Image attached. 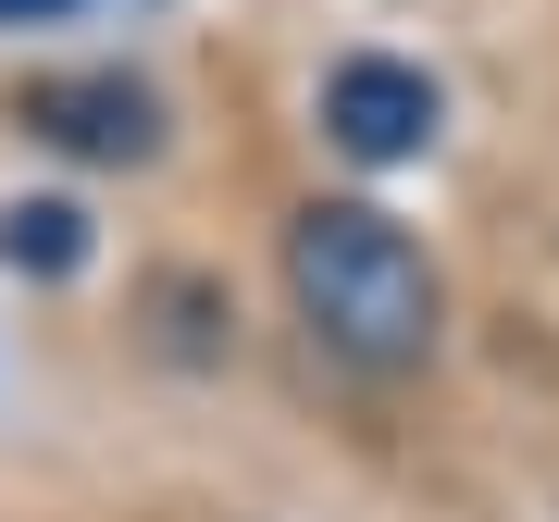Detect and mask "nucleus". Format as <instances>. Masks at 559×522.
Wrapping results in <instances>:
<instances>
[{
	"instance_id": "obj_1",
	"label": "nucleus",
	"mask_w": 559,
	"mask_h": 522,
	"mask_svg": "<svg viewBox=\"0 0 559 522\" xmlns=\"http://www.w3.org/2000/svg\"><path fill=\"white\" fill-rule=\"evenodd\" d=\"M286 286H299L311 336L360 373H411L436 348V274L373 200H311L286 224Z\"/></svg>"
},
{
	"instance_id": "obj_5",
	"label": "nucleus",
	"mask_w": 559,
	"mask_h": 522,
	"mask_svg": "<svg viewBox=\"0 0 559 522\" xmlns=\"http://www.w3.org/2000/svg\"><path fill=\"white\" fill-rule=\"evenodd\" d=\"M50 13H75V0H0V25H50Z\"/></svg>"
},
{
	"instance_id": "obj_4",
	"label": "nucleus",
	"mask_w": 559,
	"mask_h": 522,
	"mask_svg": "<svg viewBox=\"0 0 559 522\" xmlns=\"http://www.w3.org/2000/svg\"><path fill=\"white\" fill-rule=\"evenodd\" d=\"M0 261H13V274H75L87 261V212L75 200H13L0 212Z\"/></svg>"
},
{
	"instance_id": "obj_3",
	"label": "nucleus",
	"mask_w": 559,
	"mask_h": 522,
	"mask_svg": "<svg viewBox=\"0 0 559 522\" xmlns=\"http://www.w3.org/2000/svg\"><path fill=\"white\" fill-rule=\"evenodd\" d=\"M25 124L50 150H75V162H150L162 150V112H150L138 75H38L25 87Z\"/></svg>"
},
{
	"instance_id": "obj_2",
	"label": "nucleus",
	"mask_w": 559,
	"mask_h": 522,
	"mask_svg": "<svg viewBox=\"0 0 559 522\" xmlns=\"http://www.w3.org/2000/svg\"><path fill=\"white\" fill-rule=\"evenodd\" d=\"M323 138L348 162H411L436 138V75H423V62H385V50L336 62V75H323Z\"/></svg>"
}]
</instances>
